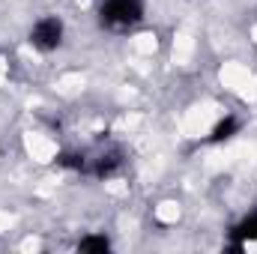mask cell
Returning a JSON list of instances; mask_svg holds the SVG:
<instances>
[{"mask_svg":"<svg viewBox=\"0 0 257 254\" xmlns=\"http://www.w3.org/2000/svg\"><path fill=\"white\" fill-rule=\"evenodd\" d=\"M144 15H147V0H102L99 27L111 33H126L144 21Z\"/></svg>","mask_w":257,"mask_h":254,"instance_id":"cell-1","label":"cell"},{"mask_svg":"<svg viewBox=\"0 0 257 254\" xmlns=\"http://www.w3.org/2000/svg\"><path fill=\"white\" fill-rule=\"evenodd\" d=\"M63 39H66V21L60 15H51V12L36 18L27 30V42L39 54H54L57 48H63Z\"/></svg>","mask_w":257,"mask_h":254,"instance_id":"cell-2","label":"cell"},{"mask_svg":"<svg viewBox=\"0 0 257 254\" xmlns=\"http://www.w3.org/2000/svg\"><path fill=\"white\" fill-rule=\"evenodd\" d=\"M126 168V159H123V150H105L99 153L96 159H90V174L96 180H114L120 177Z\"/></svg>","mask_w":257,"mask_h":254,"instance_id":"cell-3","label":"cell"},{"mask_svg":"<svg viewBox=\"0 0 257 254\" xmlns=\"http://www.w3.org/2000/svg\"><path fill=\"white\" fill-rule=\"evenodd\" d=\"M251 242H257V209H251L239 224H233V230H230V242H227V251H245Z\"/></svg>","mask_w":257,"mask_h":254,"instance_id":"cell-4","label":"cell"},{"mask_svg":"<svg viewBox=\"0 0 257 254\" xmlns=\"http://www.w3.org/2000/svg\"><path fill=\"white\" fill-rule=\"evenodd\" d=\"M242 132V120L236 117V114H224L215 126L209 129V144H227V141H233L236 135Z\"/></svg>","mask_w":257,"mask_h":254,"instance_id":"cell-5","label":"cell"},{"mask_svg":"<svg viewBox=\"0 0 257 254\" xmlns=\"http://www.w3.org/2000/svg\"><path fill=\"white\" fill-rule=\"evenodd\" d=\"M57 168L72 171V174H90V159H87V153L63 150V153H57Z\"/></svg>","mask_w":257,"mask_h":254,"instance_id":"cell-6","label":"cell"},{"mask_svg":"<svg viewBox=\"0 0 257 254\" xmlns=\"http://www.w3.org/2000/svg\"><path fill=\"white\" fill-rule=\"evenodd\" d=\"M75 248L84 251V254H105V251H111V239L105 233H87V236L78 239Z\"/></svg>","mask_w":257,"mask_h":254,"instance_id":"cell-7","label":"cell"}]
</instances>
